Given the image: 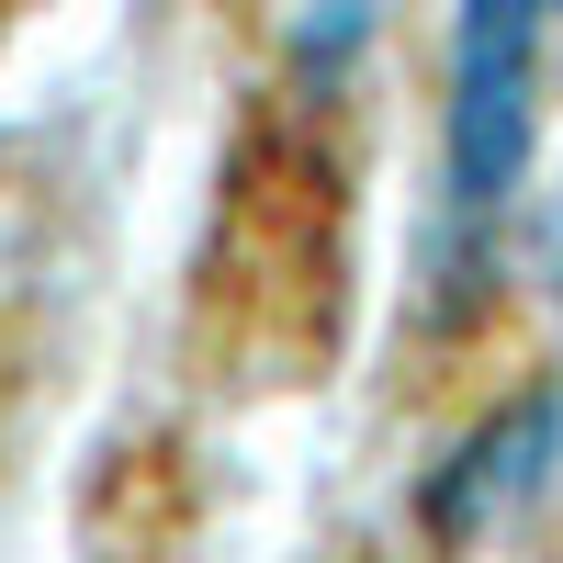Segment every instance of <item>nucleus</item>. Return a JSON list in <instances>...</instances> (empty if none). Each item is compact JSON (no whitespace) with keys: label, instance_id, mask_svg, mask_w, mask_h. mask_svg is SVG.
I'll return each instance as SVG.
<instances>
[{"label":"nucleus","instance_id":"nucleus-1","mask_svg":"<svg viewBox=\"0 0 563 563\" xmlns=\"http://www.w3.org/2000/svg\"><path fill=\"white\" fill-rule=\"evenodd\" d=\"M530 158V0H462L451 34V214L485 225Z\"/></svg>","mask_w":563,"mask_h":563},{"label":"nucleus","instance_id":"nucleus-2","mask_svg":"<svg viewBox=\"0 0 563 563\" xmlns=\"http://www.w3.org/2000/svg\"><path fill=\"white\" fill-rule=\"evenodd\" d=\"M0 12H12V0H0Z\"/></svg>","mask_w":563,"mask_h":563}]
</instances>
